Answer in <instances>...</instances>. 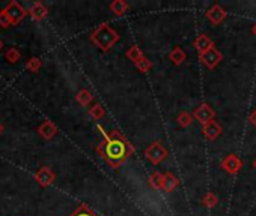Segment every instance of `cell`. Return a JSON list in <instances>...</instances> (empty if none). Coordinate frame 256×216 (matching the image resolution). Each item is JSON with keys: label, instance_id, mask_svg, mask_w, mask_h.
<instances>
[{"label": "cell", "instance_id": "cell-32", "mask_svg": "<svg viewBox=\"0 0 256 216\" xmlns=\"http://www.w3.org/2000/svg\"><path fill=\"white\" fill-rule=\"evenodd\" d=\"M255 33H256V27H255Z\"/></svg>", "mask_w": 256, "mask_h": 216}, {"label": "cell", "instance_id": "cell-19", "mask_svg": "<svg viewBox=\"0 0 256 216\" xmlns=\"http://www.w3.org/2000/svg\"><path fill=\"white\" fill-rule=\"evenodd\" d=\"M169 59L175 63V65H181L184 60H185V53L183 51V48H180V47H175L172 51H170V54H169Z\"/></svg>", "mask_w": 256, "mask_h": 216}, {"label": "cell", "instance_id": "cell-30", "mask_svg": "<svg viewBox=\"0 0 256 216\" xmlns=\"http://www.w3.org/2000/svg\"><path fill=\"white\" fill-rule=\"evenodd\" d=\"M2 48H3V41L0 39V51H2Z\"/></svg>", "mask_w": 256, "mask_h": 216}, {"label": "cell", "instance_id": "cell-11", "mask_svg": "<svg viewBox=\"0 0 256 216\" xmlns=\"http://www.w3.org/2000/svg\"><path fill=\"white\" fill-rule=\"evenodd\" d=\"M225 15H226V12L223 11L219 5H214L210 11L206 12V17H208V20L210 21H213L214 24H219V23H221L223 21V18H225Z\"/></svg>", "mask_w": 256, "mask_h": 216}, {"label": "cell", "instance_id": "cell-17", "mask_svg": "<svg viewBox=\"0 0 256 216\" xmlns=\"http://www.w3.org/2000/svg\"><path fill=\"white\" fill-rule=\"evenodd\" d=\"M128 3L125 0H113V2L110 3V11L113 12L115 15H124L128 11Z\"/></svg>", "mask_w": 256, "mask_h": 216}, {"label": "cell", "instance_id": "cell-16", "mask_svg": "<svg viewBox=\"0 0 256 216\" xmlns=\"http://www.w3.org/2000/svg\"><path fill=\"white\" fill-rule=\"evenodd\" d=\"M178 179L175 177L172 173H166L165 174V180H163V189L166 191V192H172L173 189H177V186H178Z\"/></svg>", "mask_w": 256, "mask_h": 216}, {"label": "cell", "instance_id": "cell-1", "mask_svg": "<svg viewBox=\"0 0 256 216\" xmlns=\"http://www.w3.org/2000/svg\"><path fill=\"white\" fill-rule=\"evenodd\" d=\"M97 129L103 134V140L97 147V152L101 158L110 165V167L118 168L134 153V146L128 141L119 131H111L110 134L103 129V126H97Z\"/></svg>", "mask_w": 256, "mask_h": 216}, {"label": "cell", "instance_id": "cell-18", "mask_svg": "<svg viewBox=\"0 0 256 216\" xmlns=\"http://www.w3.org/2000/svg\"><path fill=\"white\" fill-rule=\"evenodd\" d=\"M89 116L93 119V120H100V119H103L104 116H106V108L101 105V104H98V102H95L91 108H89Z\"/></svg>", "mask_w": 256, "mask_h": 216}, {"label": "cell", "instance_id": "cell-15", "mask_svg": "<svg viewBox=\"0 0 256 216\" xmlns=\"http://www.w3.org/2000/svg\"><path fill=\"white\" fill-rule=\"evenodd\" d=\"M163 180H165V174L155 171V173H152V174L149 176L148 183H149V186H151L152 189L160 191V189H163Z\"/></svg>", "mask_w": 256, "mask_h": 216}, {"label": "cell", "instance_id": "cell-8", "mask_svg": "<svg viewBox=\"0 0 256 216\" xmlns=\"http://www.w3.org/2000/svg\"><path fill=\"white\" fill-rule=\"evenodd\" d=\"M195 117L202 123V125H206V123H210L213 122L214 119V111L210 105H206V104H202L196 108L195 111Z\"/></svg>", "mask_w": 256, "mask_h": 216}, {"label": "cell", "instance_id": "cell-21", "mask_svg": "<svg viewBox=\"0 0 256 216\" xmlns=\"http://www.w3.org/2000/svg\"><path fill=\"white\" fill-rule=\"evenodd\" d=\"M5 59L9 62V63H17L20 59H21V51L18 48H15V47H11V48H8V51L5 53Z\"/></svg>", "mask_w": 256, "mask_h": 216}, {"label": "cell", "instance_id": "cell-4", "mask_svg": "<svg viewBox=\"0 0 256 216\" xmlns=\"http://www.w3.org/2000/svg\"><path fill=\"white\" fill-rule=\"evenodd\" d=\"M3 11L6 12V15H8V18L11 20L12 26L23 21L26 18V15H27V11L17 2V0H12V2H9Z\"/></svg>", "mask_w": 256, "mask_h": 216}, {"label": "cell", "instance_id": "cell-5", "mask_svg": "<svg viewBox=\"0 0 256 216\" xmlns=\"http://www.w3.org/2000/svg\"><path fill=\"white\" fill-rule=\"evenodd\" d=\"M35 180L38 182V185H41L42 188H49L56 180V174L50 167H41L35 174Z\"/></svg>", "mask_w": 256, "mask_h": 216}, {"label": "cell", "instance_id": "cell-29", "mask_svg": "<svg viewBox=\"0 0 256 216\" xmlns=\"http://www.w3.org/2000/svg\"><path fill=\"white\" fill-rule=\"evenodd\" d=\"M3 131H5V128H3V125H2V123H0V135L3 134Z\"/></svg>", "mask_w": 256, "mask_h": 216}, {"label": "cell", "instance_id": "cell-7", "mask_svg": "<svg viewBox=\"0 0 256 216\" xmlns=\"http://www.w3.org/2000/svg\"><path fill=\"white\" fill-rule=\"evenodd\" d=\"M27 14L35 21H42L44 18H47V15H49V9H47V6L42 2H34L29 6Z\"/></svg>", "mask_w": 256, "mask_h": 216}, {"label": "cell", "instance_id": "cell-27", "mask_svg": "<svg viewBox=\"0 0 256 216\" xmlns=\"http://www.w3.org/2000/svg\"><path fill=\"white\" fill-rule=\"evenodd\" d=\"M11 26H12V24H11V20L8 18L6 12L2 9V11H0V27L8 29V27H11Z\"/></svg>", "mask_w": 256, "mask_h": 216}, {"label": "cell", "instance_id": "cell-26", "mask_svg": "<svg viewBox=\"0 0 256 216\" xmlns=\"http://www.w3.org/2000/svg\"><path fill=\"white\" fill-rule=\"evenodd\" d=\"M202 203H203L205 206H208V207H213V206H216V203H217V197L213 195V194H206V195L203 197Z\"/></svg>", "mask_w": 256, "mask_h": 216}, {"label": "cell", "instance_id": "cell-10", "mask_svg": "<svg viewBox=\"0 0 256 216\" xmlns=\"http://www.w3.org/2000/svg\"><path fill=\"white\" fill-rule=\"evenodd\" d=\"M220 132H221V128H220V125H219L216 120H213V122H210V123L203 125V134H205L206 138L216 140V138L220 135Z\"/></svg>", "mask_w": 256, "mask_h": 216}, {"label": "cell", "instance_id": "cell-20", "mask_svg": "<svg viewBox=\"0 0 256 216\" xmlns=\"http://www.w3.org/2000/svg\"><path fill=\"white\" fill-rule=\"evenodd\" d=\"M134 66L137 68V71H140L142 74H145V72H148L152 68V62L146 56H143L142 59H139L137 62H134Z\"/></svg>", "mask_w": 256, "mask_h": 216}, {"label": "cell", "instance_id": "cell-12", "mask_svg": "<svg viewBox=\"0 0 256 216\" xmlns=\"http://www.w3.org/2000/svg\"><path fill=\"white\" fill-rule=\"evenodd\" d=\"M223 168L229 173H237L241 168V161H239L235 155H229L225 161H223Z\"/></svg>", "mask_w": 256, "mask_h": 216}, {"label": "cell", "instance_id": "cell-31", "mask_svg": "<svg viewBox=\"0 0 256 216\" xmlns=\"http://www.w3.org/2000/svg\"><path fill=\"white\" fill-rule=\"evenodd\" d=\"M255 167H256V161H255Z\"/></svg>", "mask_w": 256, "mask_h": 216}, {"label": "cell", "instance_id": "cell-2", "mask_svg": "<svg viewBox=\"0 0 256 216\" xmlns=\"http://www.w3.org/2000/svg\"><path fill=\"white\" fill-rule=\"evenodd\" d=\"M91 41L95 47H98L101 51H109L110 48H113V45L119 41L118 32L110 27L109 24H101L91 33Z\"/></svg>", "mask_w": 256, "mask_h": 216}, {"label": "cell", "instance_id": "cell-14", "mask_svg": "<svg viewBox=\"0 0 256 216\" xmlns=\"http://www.w3.org/2000/svg\"><path fill=\"white\" fill-rule=\"evenodd\" d=\"M75 99H77V102L82 107H89L92 104V101H93V95L88 89H82L80 92H77Z\"/></svg>", "mask_w": 256, "mask_h": 216}, {"label": "cell", "instance_id": "cell-23", "mask_svg": "<svg viewBox=\"0 0 256 216\" xmlns=\"http://www.w3.org/2000/svg\"><path fill=\"white\" fill-rule=\"evenodd\" d=\"M70 216H98L97 213H95L89 206L86 204H80Z\"/></svg>", "mask_w": 256, "mask_h": 216}, {"label": "cell", "instance_id": "cell-13", "mask_svg": "<svg viewBox=\"0 0 256 216\" xmlns=\"http://www.w3.org/2000/svg\"><path fill=\"white\" fill-rule=\"evenodd\" d=\"M195 48L199 51V54H202V53L208 51L210 48H213V41L208 38L206 35H201L195 41Z\"/></svg>", "mask_w": 256, "mask_h": 216}, {"label": "cell", "instance_id": "cell-6", "mask_svg": "<svg viewBox=\"0 0 256 216\" xmlns=\"http://www.w3.org/2000/svg\"><path fill=\"white\" fill-rule=\"evenodd\" d=\"M199 56H201L202 63L206 66V68H210V69L216 68V66L219 65V62L221 60V54L217 51V50H216L214 47L208 50V51H205V53L199 54Z\"/></svg>", "mask_w": 256, "mask_h": 216}, {"label": "cell", "instance_id": "cell-3", "mask_svg": "<svg viewBox=\"0 0 256 216\" xmlns=\"http://www.w3.org/2000/svg\"><path fill=\"white\" fill-rule=\"evenodd\" d=\"M145 156H146V159L151 164L158 165V164H162L167 158V150H166L162 143H152V144H149L146 147Z\"/></svg>", "mask_w": 256, "mask_h": 216}, {"label": "cell", "instance_id": "cell-22", "mask_svg": "<svg viewBox=\"0 0 256 216\" xmlns=\"http://www.w3.org/2000/svg\"><path fill=\"white\" fill-rule=\"evenodd\" d=\"M125 54H127V57L130 59L133 63H134V62H137L139 59H142L143 56H145V54H143V51H142V50H140L137 45H133V47L128 48Z\"/></svg>", "mask_w": 256, "mask_h": 216}, {"label": "cell", "instance_id": "cell-9", "mask_svg": "<svg viewBox=\"0 0 256 216\" xmlns=\"http://www.w3.org/2000/svg\"><path fill=\"white\" fill-rule=\"evenodd\" d=\"M38 134H39L44 140H52V138H55L56 134H57V126H56L53 122H50V120H45V122H42V123L38 126Z\"/></svg>", "mask_w": 256, "mask_h": 216}, {"label": "cell", "instance_id": "cell-25", "mask_svg": "<svg viewBox=\"0 0 256 216\" xmlns=\"http://www.w3.org/2000/svg\"><path fill=\"white\" fill-rule=\"evenodd\" d=\"M178 123L183 126V128H187L190 123H191V116L188 113H181L178 116Z\"/></svg>", "mask_w": 256, "mask_h": 216}, {"label": "cell", "instance_id": "cell-28", "mask_svg": "<svg viewBox=\"0 0 256 216\" xmlns=\"http://www.w3.org/2000/svg\"><path fill=\"white\" fill-rule=\"evenodd\" d=\"M252 122H253V125H256V111L252 114Z\"/></svg>", "mask_w": 256, "mask_h": 216}, {"label": "cell", "instance_id": "cell-24", "mask_svg": "<svg viewBox=\"0 0 256 216\" xmlns=\"http://www.w3.org/2000/svg\"><path fill=\"white\" fill-rule=\"evenodd\" d=\"M41 68H42V62H41V59H38V57H30V59L26 62V69L30 71V72H38Z\"/></svg>", "mask_w": 256, "mask_h": 216}]
</instances>
